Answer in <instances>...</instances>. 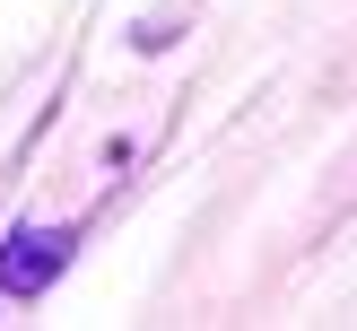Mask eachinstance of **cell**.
Listing matches in <instances>:
<instances>
[{
	"instance_id": "6da1fadb",
	"label": "cell",
	"mask_w": 357,
	"mask_h": 331,
	"mask_svg": "<svg viewBox=\"0 0 357 331\" xmlns=\"http://www.w3.org/2000/svg\"><path fill=\"white\" fill-rule=\"evenodd\" d=\"M61 261H70V226H17L0 244V288L9 296H44L61 279Z\"/></svg>"
}]
</instances>
